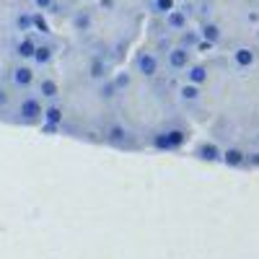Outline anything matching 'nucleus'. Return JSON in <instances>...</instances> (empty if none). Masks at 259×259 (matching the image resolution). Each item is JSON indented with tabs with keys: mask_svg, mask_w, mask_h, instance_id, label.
Segmentation results:
<instances>
[{
	"mask_svg": "<svg viewBox=\"0 0 259 259\" xmlns=\"http://www.w3.org/2000/svg\"><path fill=\"white\" fill-rule=\"evenodd\" d=\"M166 26H169V29H174V31L187 29V13L177 11V8H174V11H169V13H166Z\"/></svg>",
	"mask_w": 259,
	"mask_h": 259,
	"instance_id": "1",
	"label": "nucleus"
},
{
	"mask_svg": "<svg viewBox=\"0 0 259 259\" xmlns=\"http://www.w3.org/2000/svg\"><path fill=\"white\" fill-rule=\"evenodd\" d=\"M187 60H189V52L184 47H174L169 52V65L171 68H187Z\"/></svg>",
	"mask_w": 259,
	"mask_h": 259,
	"instance_id": "2",
	"label": "nucleus"
},
{
	"mask_svg": "<svg viewBox=\"0 0 259 259\" xmlns=\"http://www.w3.org/2000/svg\"><path fill=\"white\" fill-rule=\"evenodd\" d=\"M174 5H177L174 0H153V11L161 13V16H166L169 11H174Z\"/></svg>",
	"mask_w": 259,
	"mask_h": 259,
	"instance_id": "3",
	"label": "nucleus"
},
{
	"mask_svg": "<svg viewBox=\"0 0 259 259\" xmlns=\"http://www.w3.org/2000/svg\"><path fill=\"white\" fill-rule=\"evenodd\" d=\"M34 3H36V8H39V11H47V8L54 5V0H34Z\"/></svg>",
	"mask_w": 259,
	"mask_h": 259,
	"instance_id": "4",
	"label": "nucleus"
},
{
	"mask_svg": "<svg viewBox=\"0 0 259 259\" xmlns=\"http://www.w3.org/2000/svg\"><path fill=\"white\" fill-rule=\"evenodd\" d=\"M99 5L104 8V11H114V5H117V3H114V0H99Z\"/></svg>",
	"mask_w": 259,
	"mask_h": 259,
	"instance_id": "5",
	"label": "nucleus"
}]
</instances>
